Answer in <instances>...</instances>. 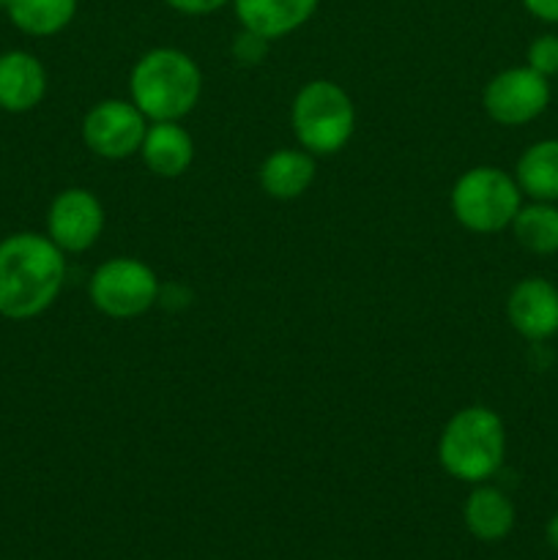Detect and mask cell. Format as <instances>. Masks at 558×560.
<instances>
[{"mask_svg": "<svg viewBox=\"0 0 558 560\" xmlns=\"http://www.w3.org/2000/svg\"><path fill=\"white\" fill-rule=\"evenodd\" d=\"M514 180L528 200L558 202V140L531 142L514 164Z\"/></svg>", "mask_w": 558, "mask_h": 560, "instance_id": "2e32d148", "label": "cell"}, {"mask_svg": "<svg viewBox=\"0 0 558 560\" xmlns=\"http://www.w3.org/2000/svg\"><path fill=\"white\" fill-rule=\"evenodd\" d=\"M545 539H547V545H550L553 550L558 552V512L553 514L550 520H547V525H545Z\"/></svg>", "mask_w": 558, "mask_h": 560, "instance_id": "603a6c76", "label": "cell"}, {"mask_svg": "<svg viewBox=\"0 0 558 560\" xmlns=\"http://www.w3.org/2000/svg\"><path fill=\"white\" fill-rule=\"evenodd\" d=\"M463 517L470 536H476L479 541H501L512 534L518 512H514L512 498L503 490L490 485H476L465 501Z\"/></svg>", "mask_w": 558, "mask_h": 560, "instance_id": "9a60e30c", "label": "cell"}, {"mask_svg": "<svg viewBox=\"0 0 558 560\" xmlns=\"http://www.w3.org/2000/svg\"><path fill=\"white\" fill-rule=\"evenodd\" d=\"M321 0H233L235 16L244 31L277 42L312 20Z\"/></svg>", "mask_w": 558, "mask_h": 560, "instance_id": "7c38bea8", "label": "cell"}, {"mask_svg": "<svg viewBox=\"0 0 558 560\" xmlns=\"http://www.w3.org/2000/svg\"><path fill=\"white\" fill-rule=\"evenodd\" d=\"M507 457V430L496 410L468 405L457 410L438 438V463L452 479L485 485L501 470Z\"/></svg>", "mask_w": 558, "mask_h": 560, "instance_id": "3957f363", "label": "cell"}, {"mask_svg": "<svg viewBox=\"0 0 558 560\" xmlns=\"http://www.w3.org/2000/svg\"><path fill=\"white\" fill-rule=\"evenodd\" d=\"M151 120L137 109V104L126 98H102L93 104L82 118V142L96 156L118 162L140 153Z\"/></svg>", "mask_w": 558, "mask_h": 560, "instance_id": "ba28073f", "label": "cell"}, {"mask_svg": "<svg viewBox=\"0 0 558 560\" xmlns=\"http://www.w3.org/2000/svg\"><path fill=\"white\" fill-rule=\"evenodd\" d=\"M268 38L241 27L239 36L233 38V58L244 66H260L268 55Z\"/></svg>", "mask_w": 558, "mask_h": 560, "instance_id": "ffe728a7", "label": "cell"}, {"mask_svg": "<svg viewBox=\"0 0 558 560\" xmlns=\"http://www.w3.org/2000/svg\"><path fill=\"white\" fill-rule=\"evenodd\" d=\"M5 5H9V0H0V9H5Z\"/></svg>", "mask_w": 558, "mask_h": 560, "instance_id": "cb8c5ba5", "label": "cell"}, {"mask_svg": "<svg viewBox=\"0 0 558 560\" xmlns=\"http://www.w3.org/2000/svg\"><path fill=\"white\" fill-rule=\"evenodd\" d=\"M66 282V252L38 233L0 241V315L31 320L55 304Z\"/></svg>", "mask_w": 558, "mask_h": 560, "instance_id": "6da1fadb", "label": "cell"}, {"mask_svg": "<svg viewBox=\"0 0 558 560\" xmlns=\"http://www.w3.org/2000/svg\"><path fill=\"white\" fill-rule=\"evenodd\" d=\"M507 317L520 337L545 342L558 334V288L550 279L525 277L509 290Z\"/></svg>", "mask_w": 558, "mask_h": 560, "instance_id": "30bf717a", "label": "cell"}, {"mask_svg": "<svg viewBox=\"0 0 558 560\" xmlns=\"http://www.w3.org/2000/svg\"><path fill=\"white\" fill-rule=\"evenodd\" d=\"M514 241L536 257L558 255V206L556 202H523L509 224Z\"/></svg>", "mask_w": 558, "mask_h": 560, "instance_id": "e0dca14e", "label": "cell"}, {"mask_svg": "<svg viewBox=\"0 0 558 560\" xmlns=\"http://www.w3.org/2000/svg\"><path fill=\"white\" fill-rule=\"evenodd\" d=\"M5 14L27 36H55L71 25L77 0H9Z\"/></svg>", "mask_w": 558, "mask_h": 560, "instance_id": "ac0fdd59", "label": "cell"}, {"mask_svg": "<svg viewBox=\"0 0 558 560\" xmlns=\"http://www.w3.org/2000/svg\"><path fill=\"white\" fill-rule=\"evenodd\" d=\"M523 5L536 20L558 25V0H523Z\"/></svg>", "mask_w": 558, "mask_h": 560, "instance_id": "7402d4cb", "label": "cell"}, {"mask_svg": "<svg viewBox=\"0 0 558 560\" xmlns=\"http://www.w3.org/2000/svg\"><path fill=\"white\" fill-rule=\"evenodd\" d=\"M104 206L91 189L69 186L58 191L47 211V235L58 249L88 252L104 233Z\"/></svg>", "mask_w": 558, "mask_h": 560, "instance_id": "9c48e42d", "label": "cell"}, {"mask_svg": "<svg viewBox=\"0 0 558 560\" xmlns=\"http://www.w3.org/2000/svg\"><path fill=\"white\" fill-rule=\"evenodd\" d=\"M525 66H531L534 71H539L542 77H556L558 74V36L556 33H542L534 42L528 44V52H525Z\"/></svg>", "mask_w": 558, "mask_h": 560, "instance_id": "d6986e66", "label": "cell"}, {"mask_svg": "<svg viewBox=\"0 0 558 560\" xmlns=\"http://www.w3.org/2000/svg\"><path fill=\"white\" fill-rule=\"evenodd\" d=\"M140 156L159 178H178L195 162V140L178 120H153L142 137Z\"/></svg>", "mask_w": 558, "mask_h": 560, "instance_id": "4fadbf2b", "label": "cell"}, {"mask_svg": "<svg viewBox=\"0 0 558 560\" xmlns=\"http://www.w3.org/2000/svg\"><path fill=\"white\" fill-rule=\"evenodd\" d=\"M129 93L131 102L151 124L181 120L200 102L202 71L184 49H148L131 69Z\"/></svg>", "mask_w": 558, "mask_h": 560, "instance_id": "7a4b0ae2", "label": "cell"}, {"mask_svg": "<svg viewBox=\"0 0 558 560\" xmlns=\"http://www.w3.org/2000/svg\"><path fill=\"white\" fill-rule=\"evenodd\" d=\"M88 295L102 315L113 320H131L156 304V271L137 257H109L93 271Z\"/></svg>", "mask_w": 558, "mask_h": 560, "instance_id": "8992f818", "label": "cell"}, {"mask_svg": "<svg viewBox=\"0 0 558 560\" xmlns=\"http://www.w3.org/2000/svg\"><path fill=\"white\" fill-rule=\"evenodd\" d=\"M257 180L271 200H295L315 180V156L304 148H279L263 159Z\"/></svg>", "mask_w": 558, "mask_h": 560, "instance_id": "5bb4252c", "label": "cell"}, {"mask_svg": "<svg viewBox=\"0 0 558 560\" xmlns=\"http://www.w3.org/2000/svg\"><path fill=\"white\" fill-rule=\"evenodd\" d=\"M170 9L181 11V14H189V16H202V14H211V11H219L224 3L230 0H164Z\"/></svg>", "mask_w": 558, "mask_h": 560, "instance_id": "44dd1931", "label": "cell"}, {"mask_svg": "<svg viewBox=\"0 0 558 560\" xmlns=\"http://www.w3.org/2000/svg\"><path fill=\"white\" fill-rule=\"evenodd\" d=\"M481 104L498 126L518 129L545 113L550 104V80L531 66H512L487 82Z\"/></svg>", "mask_w": 558, "mask_h": 560, "instance_id": "52a82bcc", "label": "cell"}, {"mask_svg": "<svg viewBox=\"0 0 558 560\" xmlns=\"http://www.w3.org/2000/svg\"><path fill=\"white\" fill-rule=\"evenodd\" d=\"M47 96V69L25 49H9L0 55V109L31 113Z\"/></svg>", "mask_w": 558, "mask_h": 560, "instance_id": "8fae6325", "label": "cell"}, {"mask_svg": "<svg viewBox=\"0 0 558 560\" xmlns=\"http://www.w3.org/2000/svg\"><path fill=\"white\" fill-rule=\"evenodd\" d=\"M295 142L312 156H334L356 131V107L342 85L332 80H312L295 93L290 107Z\"/></svg>", "mask_w": 558, "mask_h": 560, "instance_id": "277c9868", "label": "cell"}, {"mask_svg": "<svg viewBox=\"0 0 558 560\" xmlns=\"http://www.w3.org/2000/svg\"><path fill=\"white\" fill-rule=\"evenodd\" d=\"M449 202H452L454 219L465 230L476 235H492L507 230L518 217L523 206V191L507 170L479 164V167L465 170L454 180Z\"/></svg>", "mask_w": 558, "mask_h": 560, "instance_id": "5b68a950", "label": "cell"}]
</instances>
